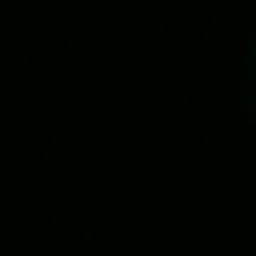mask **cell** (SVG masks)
<instances>
[{
	"mask_svg": "<svg viewBox=\"0 0 256 256\" xmlns=\"http://www.w3.org/2000/svg\"><path fill=\"white\" fill-rule=\"evenodd\" d=\"M250 68H256V46H250Z\"/></svg>",
	"mask_w": 256,
	"mask_h": 256,
	"instance_id": "cell-1",
	"label": "cell"
}]
</instances>
